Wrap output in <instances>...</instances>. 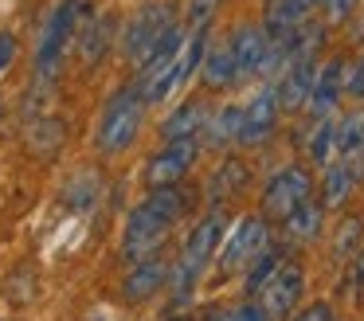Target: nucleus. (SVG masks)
Wrapping results in <instances>:
<instances>
[{
  "instance_id": "1",
  "label": "nucleus",
  "mask_w": 364,
  "mask_h": 321,
  "mask_svg": "<svg viewBox=\"0 0 364 321\" xmlns=\"http://www.w3.org/2000/svg\"><path fill=\"white\" fill-rule=\"evenodd\" d=\"M223 239H228V216H223V211H208V216L192 227L188 243H184L181 258H176V266H173V305H184L192 298L200 274L208 270V263H212L215 251L223 247Z\"/></svg>"
},
{
  "instance_id": "2",
  "label": "nucleus",
  "mask_w": 364,
  "mask_h": 321,
  "mask_svg": "<svg viewBox=\"0 0 364 321\" xmlns=\"http://www.w3.org/2000/svg\"><path fill=\"white\" fill-rule=\"evenodd\" d=\"M145 110H149V106L141 102V94H137L134 86H122V90H114L110 98H106L102 114H98V130H95L98 153H106V157L126 153V149L137 141V133H141Z\"/></svg>"
},
{
  "instance_id": "3",
  "label": "nucleus",
  "mask_w": 364,
  "mask_h": 321,
  "mask_svg": "<svg viewBox=\"0 0 364 321\" xmlns=\"http://www.w3.org/2000/svg\"><path fill=\"white\" fill-rule=\"evenodd\" d=\"M173 28H176L173 4L168 0H149V4L137 8V16H129V28L122 36V55L129 63H137V67H145Z\"/></svg>"
},
{
  "instance_id": "4",
  "label": "nucleus",
  "mask_w": 364,
  "mask_h": 321,
  "mask_svg": "<svg viewBox=\"0 0 364 321\" xmlns=\"http://www.w3.org/2000/svg\"><path fill=\"white\" fill-rule=\"evenodd\" d=\"M184 28L176 23L173 31H168V39L153 51V59L145 63L141 70H137L134 78V90L141 94L145 106H161V102L168 98V94L176 90V63H181V51H184Z\"/></svg>"
},
{
  "instance_id": "5",
  "label": "nucleus",
  "mask_w": 364,
  "mask_h": 321,
  "mask_svg": "<svg viewBox=\"0 0 364 321\" xmlns=\"http://www.w3.org/2000/svg\"><path fill=\"white\" fill-rule=\"evenodd\" d=\"M270 247H274V243H270L267 216H243L228 231V239H223V247H220V274L228 278V274L251 270Z\"/></svg>"
},
{
  "instance_id": "6",
  "label": "nucleus",
  "mask_w": 364,
  "mask_h": 321,
  "mask_svg": "<svg viewBox=\"0 0 364 321\" xmlns=\"http://www.w3.org/2000/svg\"><path fill=\"white\" fill-rule=\"evenodd\" d=\"M309 200H314V172H309L306 164H286V169H278L274 177L267 180V188H262V216L286 223V219Z\"/></svg>"
},
{
  "instance_id": "7",
  "label": "nucleus",
  "mask_w": 364,
  "mask_h": 321,
  "mask_svg": "<svg viewBox=\"0 0 364 321\" xmlns=\"http://www.w3.org/2000/svg\"><path fill=\"white\" fill-rule=\"evenodd\" d=\"M75 28H79V0L55 4V12L48 16V23H43V31H40V43H36V67H40L43 83H51V78L59 75L63 51H67V43H71Z\"/></svg>"
},
{
  "instance_id": "8",
  "label": "nucleus",
  "mask_w": 364,
  "mask_h": 321,
  "mask_svg": "<svg viewBox=\"0 0 364 321\" xmlns=\"http://www.w3.org/2000/svg\"><path fill=\"white\" fill-rule=\"evenodd\" d=\"M196 157H200V137L165 141L145 161V184H149V192H157V188H181V180L192 172Z\"/></svg>"
},
{
  "instance_id": "9",
  "label": "nucleus",
  "mask_w": 364,
  "mask_h": 321,
  "mask_svg": "<svg viewBox=\"0 0 364 321\" xmlns=\"http://www.w3.org/2000/svg\"><path fill=\"white\" fill-rule=\"evenodd\" d=\"M168 227H173V223H165V219L153 216V211L145 208V204H137V208L129 211V219H126V235H122V255H126L129 263H141V258L157 255L161 243H165V235H168Z\"/></svg>"
},
{
  "instance_id": "10",
  "label": "nucleus",
  "mask_w": 364,
  "mask_h": 321,
  "mask_svg": "<svg viewBox=\"0 0 364 321\" xmlns=\"http://www.w3.org/2000/svg\"><path fill=\"white\" fill-rule=\"evenodd\" d=\"M301 294H306V270L298 263H286L282 270L270 278V286L259 294V305L267 313V321H282L298 310Z\"/></svg>"
},
{
  "instance_id": "11",
  "label": "nucleus",
  "mask_w": 364,
  "mask_h": 321,
  "mask_svg": "<svg viewBox=\"0 0 364 321\" xmlns=\"http://www.w3.org/2000/svg\"><path fill=\"white\" fill-rule=\"evenodd\" d=\"M278 114H282V102H278V83H267L251 102L243 106V133H239V145L255 149L274 133Z\"/></svg>"
},
{
  "instance_id": "12",
  "label": "nucleus",
  "mask_w": 364,
  "mask_h": 321,
  "mask_svg": "<svg viewBox=\"0 0 364 321\" xmlns=\"http://www.w3.org/2000/svg\"><path fill=\"white\" fill-rule=\"evenodd\" d=\"M231 51H235V67H239V78H251V75H267L270 70V36L262 23H239L231 31Z\"/></svg>"
},
{
  "instance_id": "13",
  "label": "nucleus",
  "mask_w": 364,
  "mask_h": 321,
  "mask_svg": "<svg viewBox=\"0 0 364 321\" xmlns=\"http://www.w3.org/2000/svg\"><path fill=\"white\" fill-rule=\"evenodd\" d=\"M168 278H173V266L161 255H149V258H141V263H134L126 270L122 298H126L129 305H141V302H149V298H157V290L165 286Z\"/></svg>"
},
{
  "instance_id": "14",
  "label": "nucleus",
  "mask_w": 364,
  "mask_h": 321,
  "mask_svg": "<svg viewBox=\"0 0 364 321\" xmlns=\"http://www.w3.org/2000/svg\"><path fill=\"white\" fill-rule=\"evenodd\" d=\"M345 94V59H329L321 70H317V83H314V94H309V117L314 122H325L333 117L337 110V98Z\"/></svg>"
},
{
  "instance_id": "15",
  "label": "nucleus",
  "mask_w": 364,
  "mask_h": 321,
  "mask_svg": "<svg viewBox=\"0 0 364 321\" xmlns=\"http://www.w3.org/2000/svg\"><path fill=\"white\" fill-rule=\"evenodd\" d=\"M247 180H251V164H247L243 157H228V161L212 172V180H208V204H212V211H220V204H228L231 196L243 192Z\"/></svg>"
},
{
  "instance_id": "16",
  "label": "nucleus",
  "mask_w": 364,
  "mask_h": 321,
  "mask_svg": "<svg viewBox=\"0 0 364 321\" xmlns=\"http://www.w3.org/2000/svg\"><path fill=\"white\" fill-rule=\"evenodd\" d=\"M200 78H204L208 90H228V86L239 83V67H235V51H231V39H220V43H208L204 67H200Z\"/></svg>"
},
{
  "instance_id": "17",
  "label": "nucleus",
  "mask_w": 364,
  "mask_h": 321,
  "mask_svg": "<svg viewBox=\"0 0 364 321\" xmlns=\"http://www.w3.org/2000/svg\"><path fill=\"white\" fill-rule=\"evenodd\" d=\"M208 106L200 98H184L181 106L173 110V114L165 117V125H161V133H165L168 141H184V137H200L208 125Z\"/></svg>"
},
{
  "instance_id": "18",
  "label": "nucleus",
  "mask_w": 364,
  "mask_h": 321,
  "mask_svg": "<svg viewBox=\"0 0 364 321\" xmlns=\"http://www.w3.org/2000/svg\"><path fill=\"white\" fill-rule=\"evenodd\" d=\"M239 133H243V106H220L204 125V145L208 149L239 145Z\"/></svg>"
},
{
  "instance_id": "19",
  "label": "nucleus",
  "mask_w": 364,
  "mask_h": 321,
  "mask_svg": "<svg viewBox=\"0 0 364 321\" xmlns=\"http://www.w3.org/2000/svg\"><path fill=\"white\" fill-rule=\"evenodd\" d=\"M282 231H286V239H290V243H314V239H321V231H325V204L321 200L301 204V208L282 223Z\"/></svg>"
},
{
  "instance_id": "20",
  "label": "nucleus",
  "mask_w": 364,
  "mask_h": 321,
  "mask_svg": "<svg viewBox=\"0 0 364 321\" xmlns=\"http://www.w3.org/2000/svg\"><path fill=\"white\" fill-rule=\"evenodd\" d=\"M356 169L353 164H345V161H329L325 164V184H321V204L325 208H345L348 204V196H353V188H356Z\"/></svg>"
},
{
  "instance_id": "21",
  "label": "nucleus",
  "mask_w": 364,
  "mask_h": 321,
  "mask_svg": "<svg viewBox=\"0 0 364 321\" xmlns=\"http://www.w3.org/2000/svg\"><path fill=\"white\" fill-rule=\"evenodd\" d=\"M337 161L353 164L356 177L364 172V114H348L345 122L337 125Z\"/></svg>"
},
{
  "instance_id": "22",
  "label": "nucleus",
  "mask_w": 364,
  "mask_h": 321,
  "mask_svg": "<svg viewBox=\"0 0 364 321\" xmlns=\"http://www.w3.org/2000/svg\"><path fill=\"white\" fill-rule=\"evenodd\" d=\"M141 204L153 211V216L165 219V223H176V219H181L184 211H188L192 192H184V188H157V192H149Z\"/></svg>"
},
{
  "instance_id": "23",
  "label": "nucleus",
  "mask_w": 364,
  "mask_h": 321,
  "mask_svg": "<svg viewBox=\"0 0 364 321\" xmlns=\"http://www.w3.org/2000/svg\"><path fill=\"white\" fill-rule=\"evenodd\" d=\"M282 266H286V255H282L278 247H270L267 255H262L259 263H255L251 270H247V278H243V290H247V298H259L262 290L270 286V278H274V274L282 270Z\"/></svg>"
},
{
  "instance_id": "24",
  "label": "nucleus",
  "mask_w": 364,
  "mask_h": 321,
  "mask_svg": "<svg viewBox=\"0 0 364 321\" xmlns=\"http://www.w3.org/2000/svg\"><path fill=\"white\" fill-rule=\"evenodd\" d=\"M360 235H364V219L360 216H345L337 223V239H333V258L337 263H353L360 255Z\"/></svg>"
},
{
  "instance_id": "25",
  "label": "nucleus",
  "mask_w": 364,
  "mask_h": 321,
  "mask_svg": "<svg viewBox=\"0 0 364 321\" xmlns=\"http://www.w3.org/2000/svg\"><path fill=\"white\" fill-rule=\"evenodd\" d=\"M59 145H67V125L63 122H40V125H32V133H28V149H32L36 157H51Z\"/></svg>"
},
{
  "instance_id": "26",
  "label": "nucleus",
  "mask_w": 364,
  "mask_h": 321,
  "mask_svg": "<svg viewBox=\"0 0 364 321\" xmlns=\"http://www.w3.org/2000/svg\"><path fill=\"white\" fill-rule=\"evenodd\" d=\"M309 157H314V164H329V153L337 149V122L333 117H325V122H317V130L309 133Z\"/></svg>"
},
{
  "instance_id": "27",
  "label": "nucleus",
  "mask_w": 364,
  "mask_h": 321,
  "mask_svg": "<svg viewBox=\"0 0 364 321\" xmlns=\"http://www.w3.org/2000/svg\"><path fill=\"white\" fill-rule=\"evenodd\" d=\"M208 321H267V313H262L259 302H239L231 310H215Z\"/></svg>"
},
{
  "instance_id": "28",
  "label": "nucleus",
  "mask_w": 364,
  "mask_h": 321,
  "mask_svg": "<svg viewBox=\"0 0 364 321\" xmlns=\"http://www.w3.org/2000/svg\"><path fill=\"white\" fill-rule=\"evenodd\" d=\"M345 270H348V278H345V294L353 298V302H360V298H364V251L345 266Z\"/></svg>"
},
{
  "instance_id": "29",
  "label": "nucleus",
  "mask_w": 364,
  "mask_h": 321,
  "mask_svg": "<svg viewBox=\"0 0 364 321\" xmlns=\"http://www.w3.org/2000/svg\"><path fill=\"white\" fill-rule=\"evenodd\" d=\"M215 4H220V0H192V8H188V31L192 28H212Z\"/></svg>"
},
{
  "instance_id": "30",
  "label": "nucleus",
  "mask_w": 364,
  "mask_h": 321,
  "mask_svg": "<svg viewBox=\"0 0 364 321\" xmlns=\"http://www.w3.org/2000/svg\"><path fill=\"white\" fill-rule=\"evenodd\" d=\"M290 321H337V317H333V305L329 302H309L306 310H298Z\"/></svg>"
},
{
  "instance_id": "31",
  "label": "nucleus",
  "mask_w": 364,
  "mask_h": 321,
  "mask_svg": "<svg viewBox=\"0 0 364 321\" xmlns=\"http://www.w3.org/2000/svg\"><path fill=\"white\" fill-rule=\"evenodd\" d=\"M12 59H16V36L12 31H0V75L12 67Z\"/></svg>"
},
{
  "instance_id": "32",
  "label": "nucleus",
  "mask_w": 364,
  "mask_h": 321,
  "mask_svg": "<svg viewBox=\"0 0 364 321\" xmlns=\"http://www.w3.org/2000/svg\"><path fill=\"white\" fill-rule=\"evenodd\" d=\"M353 8H356V0H325V12H329L333 23L348 20V16H353Z\"/></svg>"
},
{
  "instance_id": "33",
  "label": "nucleus",
  "mask_w": 364,
  "mask_h": 321,
  "mask_svg": "<svg viewBox=\"0 0 364 321\" xmlns=\"http://www.w3.org/2000/svg\"><path fill=\"white\" fill-rule=\"evenodd\" d=\"M345 94H353V98H364V59L356 63V70L345 78Z\"/></svg>"
},
{
  "instance_id": "34",
  "label": "nucleus",
  "mask_w": 364,
  "mask_h": 321,
  "mask_svg": "<svg viewBox=\"0 0 364 321\" xmlns=\"http://www.w3.org/2000/svg\"><path fill=\"white\" fill-rule=\"evenodd\" d=\"M168 321H192V317H184V313H173V317H168Z\"/></svg>"
},
{
  "instance_id": "35",
  "label": "nucleus",
  "mask_w": 364,
  "mask_h": 321,
  "mask_svg": "<svg viewBox=\"0 0 364 321\" xmlns=\"http://www.w3.org/2000/svg\"><path fill=\"white\" fill-rule=\"evenodd\" d=\"M309 4H317V0H309Z\"/></svg>"
}]
</instances>
